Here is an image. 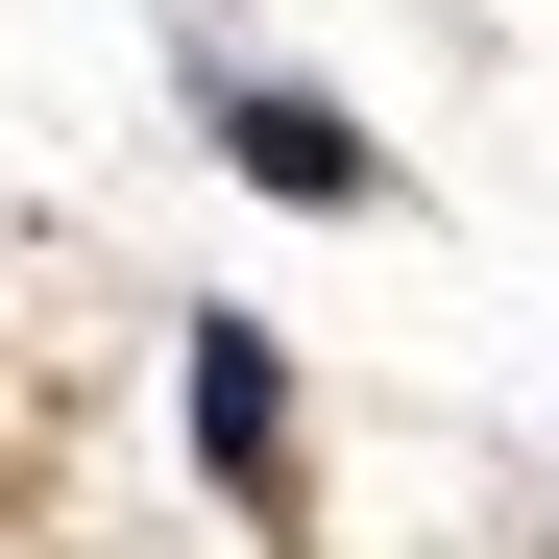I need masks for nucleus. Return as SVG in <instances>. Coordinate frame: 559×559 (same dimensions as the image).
I'll use <instances>...</instances> for the list:
<instances>
[{
  "instance_id": "nucleus-1",
  "label": "nucleus",
  "mask_w": 559,
  "mask_h": 559,
  "mask_svg": "<svg viewBox=\"0 0 559 559\" xmlns=\"http://www.w3.org/2000/svg\"><path fill=\"white\" fill-rule=\"evenodd\" d=\"M219 146L267 170V195H317V219H365V195H390V146H365L341 98H267V73H243V98H219Z\"/></svg>"
},
{
  "instance_id": "nucleus-2",
  "label": "nucleus",
  "mask_w": 559,
  "mask_h": 559,
  "mask_svg": "<svg viewBox=\"0 0 559 559\" xmlns=\"http://www.w3.org/2000/svg\"><path fill=\"white\" fill-rule=\"evenodd\" d=\"M195 462H219V487L267 511V487H293V365H267L243 317H195Z\"/></svg>"
}]
</instances>
